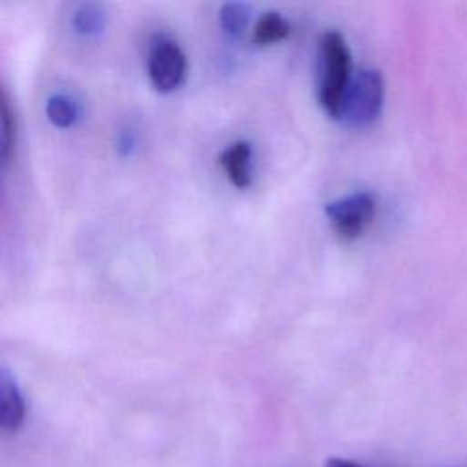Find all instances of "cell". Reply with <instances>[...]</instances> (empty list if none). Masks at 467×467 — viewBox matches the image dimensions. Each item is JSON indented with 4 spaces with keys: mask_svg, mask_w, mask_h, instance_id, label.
<instances>
[{
    "mask_svg": "<svg viewBox=\"0 0 467 467\" xmlns=\"http://www.w3.org/2000/svg\"><path fill=\"white\" fill-rule=\"evenodd\" d=\"M15 142V119L9 99L0 88V162L5 164L11 159Z\"/></svg>",
    "mask_w": 467,
    "mask_h": 467,
    "instance_id": "9c48e42d",
    "label": "cell"
},
{
    "mask_svg": "<svg viewBox=\"0 0 467 467\" xmlns=\"http://www.w3.org/2000/svg\"><path fill=\"white\" fill-rule=\"evenodd\" d=\"M321 80L319 102L327 115L337 119L345 89L350 80V53L337 31H327L319 40Z\"/></svg>",
    "mask_w": 467,
    "mask_h": 467,
    "instance_id": "6da1fadb",
    "label": "cell"
},
{
    "mask_svg": "<svg viewBox=\"0 0 467 467\" xmlns=\"http://www.w3.org/2000/svg\"><path fill=\"white\" fill-rule=\"evenodd\" d=\"M250 157H252V148L246 140H237L230 144L219 157L224 173L228 175L232 184L237 188H246L252 181Z\"/></svg>",
    "mask_w": 467,
    "mask_h": 467,
    "instance_id": "8992f818",
    "label": "cell"
},
{
    "mask_svg": "<svg viewBox=\"0 0 467 467\" xmlns=\"http://www.w3.org/2000/svg\"><path fill=\"white\" fill-rule=\"evenodd\" d=\"M46 115L57 128H69L78 119V106L67 95H53L47 99Z\"/></svg>",
    "mask_w": 467,
    "mask_h": 467,
    "instance_id": "ba28073f",
    "label": "cell"
},
{
    "mask_svg": "<svg viewBox=\"0 0 467 467\" xmlns=\"http://www.w3.org/2000/svg\"><path fill=\"white\" fill-rule=\"evenodd\" d=\"M26 421V400L24 394L5 368H0V429L15 432Z\"/></svg>",
    "mask_w": 467,
    "mask_h": 467,
    "instance_id": "5b68a950",
    "label": "cell"
},
{
    "mask_svg": "<svg viewBox=\"0 0 467 467\" xmlns=\"http://www.w3.org/2000/svg\"><path fill=\"white\" fill-rule=\"evenodd\" d=\"M73 27L80 35H97L104 27V13L97 4H84L73 15Z\"/></svg>",
    "mask_w": 467,
    "mask_h": 467,
    "instance_id": "8fae6325",
    "label": "cell"
},
{
    "mask_svg": "<svg viewBox=\"0 0 467 467\" xmlns=\"http://www.w3.org/2000/svg\"><path fill=\"white\" fill-rule=\"evenodd\" d=\"M325 467H365V465L352 460H345V458H328Z\"/></svg>",
    "mask_w": 467,
    "mask_h": 467,
    "instance_id": "7c38bea8",
    "label": "cell"
},
{
    "mask_svg": "<svg viewBox=\"0 0 467 467\" xmlns=\"http://www.w3.org/2000/svg\"><path fill=\"white\" fill-rule=\"evenodd\" d=\"M148 75L153 88L161 93L175 91L186 77V57L179 44L168 36L151 42L148 53Z\"/></svg>",
    "mask_w": 467,
    "mask_h": 467,
    "instance_id": "3957f363",
    "label": "cell"
},
{
    "mask_svg": "<svg viewBox=\"0 0 467 467\" xmlns=\"http://www.w3.org/2000/svg\"><path fill=\"white\" fill-rule=\"evenodd\" d=\"M219 22H221V27L228 35L239 36L244 33L246 26L250 22V7L243 2L224 4L219 11Z\"/></svg>",
    "mask_w": 467,
    "mask_h": 467,
    "instance_id": "30bf717a",
    "label": "cell"
},
{
    "mask_svg": "<svg viewBox=\"0 0 467 467\" xmlns=\"http://www.w3.org/2000/svg\"><path fill=\"white\" fill-rule=\"evenodd\" d=\"M325 212L336 234L345 241H352L359 237L372 221L376 213V197L368 192L350 193L328 202Z\"/></svg>",
    "mask_w": 467,
    "mask_h": 467,
    "instance_id": "277c9868",
    "label": "cell"
},
{
    "mask_svg": "<svg viewBox=\"0 0 467 467\" xmlns=\"http://www.w3.org/2000/svg\"><path fill=\"white\" fill-rule=\"evenodd\" d=\"M290 33V26L288 22L275 11H268L265 13L254 29V42L255 44H274L279 42L283 38H286Z\"/></svg>",
    "mask_w": 467,
    "mask_h": 467,
    "instance_id": "52a82bcc",
    "label": "cell"
},
{
    "mask_svg": "<svg viewBox=\"0 0 467 467\" xmlns=\"http://www.w3.org/2000/svg\"><path fill=\"white\" fill-rule=\"evenodd\" d=\"M383 106V78L378 69H359L350 77L345 89L339 115L350 128H365L374 122Z\"/></svg>",
    "mask_w": 467,
    "mask_h": 467,
    "instance_id": "7a4b0ae2",
    "label": "cell"
}]
</instances>
